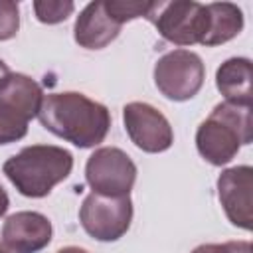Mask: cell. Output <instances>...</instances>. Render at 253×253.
Masks as SVG:
<instances>
[{
  "instance_id": "cell-1",
  "label": "cell",
  "mask_w": 253,
  "mask_h": 253,
  "mask_svg": "<svg viewBox=\"0 0 253 253\" xmlns=\"http://www.w3.org/2000/svg\"><path fill=\"white\" fill-rule=\"evenodd\" d=\"M38 119L43 128L79 148L103 142L111 126L107 107L75 91L45 95Z\"/></svg>"
},
{
  "instance_id": "cell-2",
  "label": "cell",
  "mask_w": 253,
  "mask_h": 253,
  "mask_svg": "<svg viewBox=\"0 0 253 253\" xmlns=\"http://www.w3.org/2000/svg\"><path fill=\"white\" fill-rule=\"evenodd\" d=\"M73 156L69 150L51 144H34L22 148L2 166L8 180L22 196L43 198L55 184L71 174Z\"/></svg>"
},
{
  "instance_id": "cell-3",
  "label": "cell",
  "mask_w": 253,
  "mask_h": 253,
  "mask_svg": "<svg viewBox=\"0 0 253 253\" xmlns=\"http://www.w3.org/2000/svg\"><path fill=\"white\" fill-rule=\"evenodd\" d=\"M253 138L251 107L235 103H219L210 117L198 126L196 146L198 152L213 166L227 164L243 144Z\"/></svg>"
},
{
  "instance_id": "cell-4",
  "label": "cell",
  "mask_w": 253,
  "mask_h": 253,
  "mask_svg": "<svg viewBox=\"0 0 253 253\" xmlns=\"http://www.w3.org/2000/svg\"><path fill=\"white\" fill-rule=\"evenodd\" d=\"M42 101V87L24 73H10L0 83V144L26 136L28 123L38 117Z\"/></svg>"
},
{
  "instance_id": "cell-5",
  "label": "cell",
  "mask_w": 253,
  "mask_h": 253,
  "mask_svg": "<svg viewBox=\"0 0 253 253\" xmlns=\"http://www.w3.org/2000/svg\"><path fill=\"white\" fill-rule=\"evenodd\" d=\"M150 22L160 36L176 45L202 43L208 32V8L200 2H156Z\"/></svg>"
},
{
  "instance_id": "cell-6",
  "label": "cell",
  "mask_w": 253,
  "mask_h": 253,
  "mask_svg": "<svg viewBox=\"0 0 253 253\" xmlns=\"http://www.w3.org/2000/svg\"><path fill=\"white\" fill-rule=\"evenodd\" d=\"M206 69L198 53L174 49L162 55L154 65V83L158 91L172 101H188L204 85Z\"/></svg>"
},
{
  "instance_id": "cell-7",
  "label": "cell",
  "mask_w": 253,
  "mask_h": 253,
  "mask_svg": "<svg viewBox=\"0 0 253 253\" xmlns=\"http://www.w3.org/2000/svg\"><path fill=\"white\" fill-rule=\"evenodd\" d=\"M83 229L97 241H117L123 237L132 219V202L128 196L89 194L79 210Z\"/></svg>"
},
{
  "instance_id": "cell-8",
  "label": "cell",
  "mask_w": 253,
  "mask_h": 253,
  "mask_svg": "<svg viewBox=\"0 0 253 253\" xmlns=\"http://www.w3.org/2000/svg\"><path fill=\"white\" fill-rule=\"evenodd\" d=\"M85 178L93 194L128 196L136 180V166L121 148L103 146L89 156Z\"/></svg>"
},
{
  "instance_id": "cell-9",
  "label": "cell",
  "mask_w": 253,
  "mask_h": 253,
  "mask_svg": "<svg viewBox=\"0 0 253 253\" xmlns=\"http://www.w3.org/2000/svg\"><path fill=\"white\" fill-rule=\"evenodd\" d=\"M130 140L144 152H164L172 146L174 132L166 117L148 103H128L123 109Z\"/></svg>"
},
{
  "instance_id": "cell-10",
  "label": "cell",
  "mask_w": 253,
  "mask_h": 253,
  "mask_svg": "<svg viewBox=\"0 0 253 253\" xmlns=\"http://www.w3.org/2000/svg\"><path fill=\"white\" fill-rule=\"evenodd\" d=\"M251 188H253V170L249 166H235L223 170L217 178V196L227 219L241 227L251 229Z\"/></svg>"
},
{
  "instance_id": "cell-11",
  "label": "cell",
  "mask_w": 253,
  "mask_h": 253,
  "mask_svg": "<svg viewBox=\"0 0 253 253\" xmlns=\"http://www.w3.org/2000/svg\"><path fill=\"white\" fill-rule=\"evenodd\" d=\"M2 241L12 253H38L51 241V223L38 211L12 213L4 221Z\"/></svg>"
},
{
  "instance_id": "cell-12",
  "label": "cell",
  "mask_w": 253,
  "mask_h": 253,
  "mask_svg": "<svg viewBox=\"0 0 253 253\" xmlns=\"http://www.w3.org/2000/svg\"><path fill=\"white\" fill-rule=\"evenodd\" d=\"M121 32L117 24L105 10V2H91L83 8L75 22V42L87 49H101L109 45Z\"/></svg>"
},
{
  "instance_id": "cell-13",
  "label": "cell",
  "mask_w": 253,
  "mask_h": 253,
  "mask_svg": "<svg viewBox=\"0 0 253 253\" xmlns=\"http://www.w3.org/2000/svg\"><path fill=\"white\" fill-rule=\"evenodd\" d=\"M215 85L227 103L251 107V61L231 57L215 73Z\"/></svg>"
},
{
  "instance_id": "cell-14",
  "label": "cell",
  "mask_w": 253,
  "mask_h": 253,
  "mask_svg": "<svg viewBox=\"0 0 253 253\" xmlns=\"http://www.w3.org/2000/svg\"><path fill=\"white\" fill-rule=\"evenodd\" d=\"M208 8V32L204 45H219L233 40L243 28V14L231 2H211Z\"/></svg>"
},
{
  "instance_id": "cell-15",
  "label": "cell",
  "mask_w": 253,
  "mask_h": 253,
  "mask_svg": "<svg viewBox=\"0 0 253 253\" xmlns=\"http://www.w3.org/2000/svg\"><path fill=\"white\" fill-rule=\"evenodd\" d=\"M154 6H156V2H111V0L105 2L107 14L121 26L128 20H134V18L150 20Z\"/></svg>"
},
{
  "instance_id": "cell-16",
  "label": "cell",
  "mask_w": 253,
  "mask_h": 253,
  "mask_svg": "<svg viewBox=\"0 0 253 253\" xmlns=\"http://www.w3.org/2000/svg\"><path fill=\"white\" fill-rule=\"evenodd\" d=\"M73 2H47V0H36L34 10L36 18L43 24H59L73 12Z\"/></svg>"
},
{
  "instance_id": "cell-17",
  "label": "cell",
  "mask_w": 253,
  "mask_h": 253,
  "mask_svg": "<svg viewBox=\"0 0 253 253\" xmlns=\"http://www.w3.org/2000/svg\"><path fill=\"white\" fill-rule=\"evenodd\" d=\"M18 28H20L18 4L12 0H0V42L12 40L18 34Z\"/></svg>"
},
{
  "instance_id": "cell-18",
  "label": "cell",
  "mask_w": 253,
  "mask_h": 253,
  "mask_svg": "<svg viewBox=\"0 0 253 253\" xmlns=\"http://www.w3.org/2000/svg\"><path fill=\"white\" fill-rule=\"evenodd\" d=\"M192 253H251L249 241H229V243H208L196 247Z\"/></svg>"
},
{
  "instance_id": "cell-19",
  "label": "cell",
  "mask_w": 253,
  "mask_h": 253,
  "mask_svg": "<svg viewBox=\"0 0 253 253\" xmlns=\"http://www.w3.org/2000/svg\"><path fill=\"white\" fill-rule=\"evenodd\" d=\"M8 204H10V202H8V194H6V192H4V188L0 186V217L6 213Z\"/></svg>"
},
{
  "instance_id": "cell-20",
  "label": "cell",
  "mask_w": 253,
  "mask_h": 253,
  "mask_svg": "<svg viewBox=\"0 0 253 253\" xmlns=\"http://www.w3.org/2000/svg\"><path fill=\"white\" fill-rule=\"evenodd\" d=\"M57 253H89V251H85V249H81V247H75V245H69V247L59 249Z\"/></svg>"
},
{
  "instance_id": "cell-21",
  "label": "cell",
  "mask_w": 253,
  "mask_h": 253,
  "mask_svg": "<svg viewBox=\"0 0 253 253\" xmlns=\"http://www.w3.org/2000/svg\"><path fill=\"white\" fill-rule=\"evenodd\" d=\"M8 75H10V69H8V65H6L2 59H0V83H2V81H4Z\"/></svg>"
},
{
  "instance_id": "cell-22",
  "label": "cell",
  "mask_w": 253,
  "mask_h": 253,
  "mask_svg": "<svg viewBox=\"0 0 253 253\" xmlns=\"http://www.w3.org/2000/svg\"><path fill=\"white\" fill-rule=\"evenodd\" d=\"M0 253H10V251H8V249H4V247L0 245Z\"/></svg>"
}]
</instances>
